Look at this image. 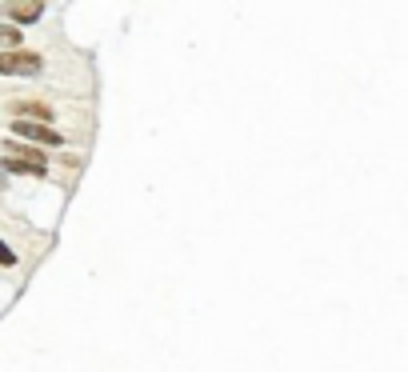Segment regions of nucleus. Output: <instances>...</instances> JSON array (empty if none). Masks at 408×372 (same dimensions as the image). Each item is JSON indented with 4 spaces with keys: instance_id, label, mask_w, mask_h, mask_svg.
Wrapping results in <instances>:
<instances>
[{
    "instance_id": "obj_1",
    "label": "nucleus",
    "mask_w": 408,
    "mask_h": 372,
    "mask_svg": "<svg viewBox=\"0 0 408 372\" xmlns=\"http://www.w3.org/2000/svg\"><path fill=\"white\" fill-rule=\"evenodd\" d=\"M0 73L4 76H37L40 56L37 52H0Z\"/></svg>"
},
{
    "instance_id": "obj_2",
    "label": "nucleus",
    "mask_w": 408,
    "mask_h": 372,
    "mask_svg": "<svg viewBox=\"0 0 408 372\" xmlns=\"http://www.w3.org/2000/svg\"><path fill=\"white\" fill-rule=\"evenodd\" d=\"M13 132L20 140H37V144H61V132L49 128V124H37V120H16Z\"/></svg>"
},
{
    "instance_id": "obj_3",
    "label": "nucleus",
    "mask_w": 408,
    "mask_h": 372,
    "mask_svg": "<svg viewBox=\"0 0 408 372\" xmlns=\"http://www.w3.org/2000/svg\"><path fill=\"white\" fill-rule=\"evenodd\" d=\"M4 168H8V173L44 176V173H49V161H44V156H8V161H4Z\"/></svg>"
},
{
    "instance_id": "obj_4",
    "label": "nucleus",
    "mask_w": 408,
    "mask_h": 372,
    "mask_svg": "<svg viewBox=\"0 0 408 372\" xmlns=\"http://www.w3.org/2000/svg\"><path fill=\"white\" fill-rule=\"evenodd\" d=\"M40 13H44V4H13L8 8V16L16 25H32V20H40Z\"/></svg>"
},
{
    "instance_id": "obj_5",
    "label": "nucleus",
    "mask_w": 408,
    "mask_h": 372,
    "mask_svg": "<svg viewBox=\"0 0 408 372\" xmlns=\"http://www.w3.org/2000/svg\"><path fill=\"white\" fill-rule=\"evenodd\" d=\"M16 112H28V116H40V120H49V108H44V104H16Z\"/></svg>"
},
{
    "instance_id": "obj_6",
    "label": "nucleus",
    "mask_w": 408,
    "mask_h": 372,
    "mask_svg": "<svg viewBox=\"0 0 408 372\" xmlns=\"http://www.w3.org/2000/svg\"><path fill=\"white\" fill-rule=\"evenodd\" d=\"M16 40H20L16 28H0V44H16Z\"/></svg>"
},
{
    "instance_id": "obj_7",
    "label": "nucleus",
    "mask_w": 408,
    "mask_h": 372,
    "mask_svg": "<svg viewBox=\"0 0 408 372\" xmlns=\"http://www.w3.org/2000/svg\"><path fill=\"white\" fill-rule=\"evenodd\" d=\"M0 264H16V252L4 244V240H0Z\"/></svg>"
}]
</instances>
